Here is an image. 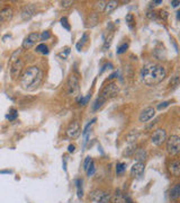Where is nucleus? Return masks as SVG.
<instances>
[{
	"mask_svg": "<svg viewBox=\"0 0 180 203\" xmlns=\"http://www.w3.org/2000/svg\"><path fill=\"white\" fill-rule=\"evenodd\" d=\"M167 76L165 69L155 62H150L143 66L140 72V77L143 84L146 86H154L160 84Z\"/></svg>",
	"mask_w": 180,
	"mask_h": 203,
	"instance_id": "1",
	"label": "nucleus"
},
{
	"mask_svg": "<svg viewBox=\"0 0 180 203\" xmlns=\"http://www.w3.org/2000/svg\"><path fill=\"white\" fill-rule=\"evenodd\" d=\"M42 80H43V71L36 66H32L28 67L23 72L19 83L23 89L33 92L40 87V85L42 84Z\"/></svg>",
	"mask_w": 180,
	"mask_h": 203,
	"instance_id": "2",
	"label": "nucleus"
},
{
	"mask_svg": "<svg viewBox=\"0 0 180 203\" xmlns=\"http://www.w3.org/2000/svg\"><path fill=\"white\" fill-rule=\"evenodd\" d=\"M67 92L68 95L71 97H79L80 94V85H79V79L76 75H70L67 80Z\"/></svg>",
	"mask_w": 180,
	"mask_h": 203,
	"instance_id": "3",
	"label": "nucleus"
},
{
	"mask_svg": "<svg viewBox=\"0 0 180 203\" xmlns=\"http://www.w3.org/2000/svg\"><path fill=\"white\" fill-rule=\"evenodd\" d=\"M120 93V87L114 81H111L106 86H104V88L101 89V93L99 96H101L103 98H105L106 101L109 99V98H114L117 96V94Z\"/></svg>",
	"mask_w": 180,
	"mask_h": 203,
	"instance_id": "4",
	"label": "nucleus"
},
{
	"mask_svg": "<svg viewBox=\"0 0 180 203\" xmlns=\"http://www.w3.org/2000/svg\"><path fill=\"white\" fill-rule=\"evenodd\" d=\"M167 151L171 156L178 155L180 151V138L178 135H170L167 140Z\"/></svg>",
	"mask_w": 180,
	"mask_h": 203,
	"instance_id": "5",
	"label": "nucleus"
},
{
	"mask_svg": "<svg viewBox=\"0 0 180 203\" xmlns=\"http://www.w3.org/2000/svg\"><path fill=\"white\" fill-rule=\"evenodd\" d=\"M90 199H91V201L96 203H108L111 200V194L103 190L97 188L90 192Z\"/></svg>",
	"mask_w": 180,
	"mask_h": 203,
	"instance_id": "6",
	"label": "nucleus"
},
{
	"mask_svg": "<svg viewBox=\"0 0 180 203\" xmlns=\"http://www.w3.org/2000/svg\"><path fill=\"white\" fill-rule=\"evenodd\" d=\"M24 66H25V62L20 59H17L15 62H13L11 68H10V76H11L13 80H17L18 78L22 76Z\"/></svg>",
	"mask_w": 180,
	"mask_h": 203,
	"instance_id": "7",
	"label": "nucleus"
},
{
	"mask_svg": "<svg viewBox=\"0 0 180 203\" xmlns=\"http://www.w3.org/2000/svg\"><path fill=\"white\" fill-rule=\"evenodd\" d=\"M165 140H167V132L164 129H158L151 135V142L156 147L163 144Z\"/></svg>",
	"mask_w": 180,
	"mask_h": 203,
	"instance_id": "8",
	"label": "nucleus"
},
{
	"mask_svg": "<svg viewBox=\"0 0 180 203\" xmlns=\"http://www.w3.org/2000/svg\"><path fill=\"white\" fill-rule=\"evenodd\" d=\"M36 14V7L33 4H29V5H26L24 8L22 9V13H20V16L23 20H29L31 18H33L34 15Z\"/></svg>",
	"mask_w": 180,
	"mask_h": 203,
	"instance_id": "9",
	"label": "nucleus"
},
{
	"mask_svg": "<svg viewBox=\"0 0 180 203\" xmlns=\"http://www.w3.org/2000/svg\"><path fill=\"white\" fill-rule=\"evenodd\" d=\"M40 40V34L34 32V33L28 34L25 37V40L23 41V49H31L33 45L36 44V42Z\"/></svg>",
	"mask_w": 180,
	"mask_h": 203,
	"instance_id": "10",
	"label": "nucleus"
},
{
	"mask_svg": "<svg viewBox=\"0 0 180 203\" xmlns=\"http://www.w3.org/2000/svg\"><path fill=\"white\" fill-rule=\"evenodd\" d=\"M80 132H81L80 124H79L78 121H74L69 125L68 130H67V135L70 139H76L80 135Z\"/></svg>",
	"mask_w": 180,
	"mask_h": 203,
	"instance_id": "11",
	"label": "nucleus"
},
{
	"mask_svg": "<svg viewBox=\"0 0 180 203\" xmlns=\"http://www.w3.org/2000/svg\"><path fill=\"white\" fill-rule=\"evenodd\" d=\"M154 115H155V110L153 107H146V108H144V110L140 113L138 120H140V122H142V123H146V122H149L151 118H154Z\"/></svg>",
	"mask_w": 180,
	"mask_h": 203,
	"instance_id": "12",
	"label": "nucleus"
},
{
	"mask_svg": "<svg viewBox=\"0 0 180 203\" xmlns=\"http://www.w3.org/2000/svg\"><path fill=\"white\" fill-rule=\"evenodd\" d=\"M14 16V10L11 7H3L0 9V22L5 23V22H9Z\"/></svg>",
	"mask_w": 180,
	"mask_h": 203,
	"instance_id": "13",
	"label": "nucleus"
},
{
	"mask_svg": "<svg viewBox=\"0 0 180 203\" xmlns=\"http://www.w3.org/2000/svg\"><path fill=\"white\" fill-rule=\"evenodd\" d=\"M144 173V162H135L131 168V175L133 177H140Z\"/></svg>",
	"mask_w": 180,
	"mask_h": 203,
	"instance_id": "14",
	"label": "nucleus"
},
{
	"mask_svg": "<svg viewBox=\"0 0 180 203\" xmlns=\"http://www.w3.org/2000/svg\"><path fill=\"white\" fill-rule=\"evenodd\" d=\"M169 172L171 173L172 176L179 177L180 175V161L179 160H172L169 165Z\"/></svg>",
	"mask_w": 180,
	"mask_h": 203,
	"instance_id": "15",
	"label": "nucleus"
},
{
	"mask_svg": "<svg viewBox=\"0 0 180 203\" xmlns=\"http://www.w3.org/2000/svg\"><path fill=\"white\" fill-rule=\"evenodd\" d=\"M117 6H118V1H115V0L108 1V2H106V6H105V9H104V13L108 15V14L113 13L115 9L117 8Z\"/></svg>",
	"mask_w": 180,
	"mask_h": 203,
	"instance_id": "16",
	"label": "nucleus"
},
{
	"mask_svg": "<svg viewBox=\"0 0 180 203\" xmlns=\"http://www.w3.org/2000/svg\"><path fill=\"white\" fill-rule=\"evenodd\" d=\"M180 196V184H174L170 190V199L176 201Z\"/></svg>",
	"mask_w": 180,
	"mask_h": 203,
	"instance_id": "17",
	"label": "nucleus"
},
{
	"mask_svg": "<svg viewBox=\"0 0 180 203\" xmlns=\"http://www.w3.org/2000/svg\"><path fill=\"white\" fill-rule=\"evenodd\" d=\"M105 103H106V99H105V98H103L101 96H98V97L96 98V101L94 102V104H92V110L98 111L99 108H101V107H103Z\"/></svg>",
	"mask_w": 180,
	"mask_h": 203,
	"instance_id": "18",
	"label": "nucleus"
},
{
	"mask_svg": "<svg viewBox=\"0 0 180 203\" xmlns=\"http://www.w3.org/2000/svg\"><path fill=\"white\" fill-rule=\"evenodd\" d=\"M134 157L137 160V162H142L146 159V151L144 149H138L137 151L134 152Z\"/></svg>",
	"mask_w": 180,
	"mask_h": 203,
	"instance_id": "19",
	"label": "nucleus"
},
{
	"mask_svg": "<svg viewBox=\"0 0 180 203\" xmlns=\"http://www.w3.org/2000/svg\"><path fill=\"white\" fill-rule=\"evenodd\" d=\"M98 20H99L98 13H94L92 15H90V17H89V24H87V27H92V26L97 25Z\"/></svg>",
	"mask_w": 180,
	"mask_h": 203,
	"instance_id": "20",
	"label": "nucleus"
},
{
	"mask_svg": "<svg viewBox=\"0 0 180 203\" xmlns=\"http://www.w3.org/2000/svg\"><path fill=\"white\" fill-rule=\"evenodd\" d=\"M112 203H125V199H124V195H122L120 193V191H116L115 195L113 196Z\"/></svg>",
	"mask_w": 180,
	"mask_h": 203,
	"instance_id": "21",
	"label": "nucleus"
},
{
	"mask_svg": "<svg viewBox=\"0 0 180 203\" xmlns=\"http://www.w3.org/2000/svg\"><path fill=\"white\" fill-rule=\"evenodd\" d=\"M76 186H77L78 197L81 199L82 195H83V191H82V182H81V179H76Z\"/></svg>",
	"mask_w": 180,
	"mask_h": 203,
	"instance_id": "22",
	"label": "nucleus"
},
{
	"mask_svg": "<svg viewBox=\"0 0 180 203\" xmlns=\"http://www.w3.org/2000/svg\"><path fill=\"white\" fill-rule=\"evenodd\" d=\"M18 116V112L17 110H15V108H11L10 112H9V114L6 115V118L9 120V121H14V120H16Z\"/></svg>",
	"mask_w": 180,
	"mask_h": 203,
	"instance_id": "23",
	"label": "nucleus"
},
{
	"mask_svg": "<svg viewBox=\"0 0 180 203\" xmlns=\"http://www.w3.org/2000/svg\"><path fill=\"white\" fill-rule=\"evenodd\" d=\"M126 169V164L125 162H117L116 165V174H123Z\"/></svg>",
	"mask_w": 180,
	"mask_h": 203,
	"instance_id": "24",
	"label": "nucleus"
},
{
	"mask_svg": "<svg viewBox=\"0 0 180 203\" xmlns=\"http://www.w3.org/2000/svg\"><path fill=\"white\" fill-rule=\"evenodd\" d=\"M36 51L37 52H41V53H43V54H49V48L45 45V44H38L37 46H36Z\"/></svg>",
	"mask_w": 180,
	"mask_h": 203,
	"instance_id": "25",
	"label": "nucleus"
},
{
	"mask_svg": "<svg viewBox=\"0 0 180 203\" xmlns=\"http://www.w3.org/2000/svg\"><path fill=\"white\" fill-rule=\"evenodd\" d=\"M125 20H126V23H127L129 27L132 29V28L134 27V17H133V15H132V14L126 15V17H125Z\"/></svg>",
	"mask_w": 180,
	"mask_h": 203,
	"instance_id": "26",
	"label": "nucleus"
},
{
	"mask_svg": "<svg viewBox=\"0 0 180 203\" xmlns=\"http://www.w3.org/2000/svg\"><path fill=\"white\" fill-rule=\"evenodd\" d=\"M89 98H90V94H88L86 97H78L77 101L79 103V105H82V106H85L88 104V102H89Z\"/></svg>",
	"mask_w": 180,
	"mask_h": 203,
	"instance_id": "27",
	"label": "nucleus"
},
{
	"mask_svg": "<svg viewBox=\"0 0 180 203\" xmlns=\"http://www.w3.org/2000/svg\"><path fill=\"white\" fill-rule=\"evenodd\" d=\"M87 38H88V35H87L86 33H83V35H82V38L80 40V42L77 43V50L78 51H80L81 49H82V46H83V44L87 42Z\"/></svg>",
	"mask_w": 180,
	"mask_h": 203,
	"instance_id": "28",
	"label": "nucleus"
},
{
	"mask_svg": "<svg viewBox=\"0 0 180 203\" xmlns=\"http://www.w3.org/2000/svg\"><path fill=\"white\" fill-rule=\"evenodd\" d=\"M105 6H106V1H99V2H97L96 4V13H98V11H104V9H105Z\"/></svg>",
	"mask_w": 180,
	"mask_h": 203,
	"instance_id": "29",
	"label": "nucleus"
},
{
	"mask_svg": "<svg viewBox=\"0 0 180 203\" xmlns=\"http://www.w3.org/2000/svg\"><path fill=\"white\" fill-rule=\"evenodd\" d=\"M129 49V44L127 43H124V44H122L120 46H118V49H117V54H122V53H124V52H126V50Z\"/></svg>",
	"mask_w": 180,
	"mask_h": 203,
	"instance_id": "30",
	"label": "nucleus"
},
{
	"mask_svg": "<svg viewBox=\"0 0 180 203\" xmlns=\"http://www.w3.org/2000/svg\"><path fill=\"white\" fill-rule=\"evenodd\" d=\"M95 172H96V167H95V164L94 161L90 164V166H89V168L87 169V174H88V176L90 177V176H92L95 174Z\"/></svg>",
	"mask_w": 180,
	"mask_h": 203,
	"instance_id": "31",
	"label": "nucleus"
},
{
	"mask_svg": "<svg viewBox=\"0 0 180 203\" xmlns=\"http://www.w3.org/2000/svg\"><path fill=\"white\" fill-rule=\"evenodd\" d=\"M61 24H62V26H63L67 31H70V25H69V22H68V18H67V17H62V18H61Z\"/></svg>",
	"mask_w": 180,
	"mask_h": 203,
	"instance_id": "32",
	"label": "nucleus"
},
{
	"mask_svg": "<svg viewBox=\"0 0 180 203\" xmlns=\"http://www.w3.org/2000/svg\"><path fill=\"white\" fill-rule=\"evenodd\" d=\"M50 37H51V34H50L49 31H44L43 33L40 35V38H41L42 41H46V40H49Z\"/></svg>",
	"mask_w": 180,
	"mask_h": 203,
	"instance_id": "33",
	"label": "nucleus"
},
{
	"mask_svg": "<svg viewBox=\"0 0 180 203\" xmlns=\"http://www.w3.org/2000/svg\"><path fill=\"white\" fill-rule=\"evenodd\" d=\"M91 162H92V159L90 157H87L86 159H85V162H83V169L87 170V169L89 168V166H90Z\"/></svg>",
	"mask_w": 180,
	"mask_h": 203,
	"instance_id": "34",
	"label": "nucleus"
},
{
	"mask_svg": "<svg viewBox=\"0 0 180 203\" xmlns=\"http://www.w3.org/2000/svg\"><path fill=\"white\" fill-rule=\"evenodd\" d=\"M170 101H167V102H162V103H160L159 105H158V110H163V108H165V107H168L169 105H170Z\"/></svg>",
	"mask_w": 180,
	"mask_h": 203,
	"instance_id": "35",
	"label": "nucleus"
},
{
	"mask_svg": "<svg viewBox=\"0 0 180 203\" xmlns=\"http://www.w3.org/2000/svg\"><path fill=\"white\" fill-rule=\"evenodd\" d=\"M112 38H113V35H111V36H109V38H107V40L105 41V44H104V46H103V50H104V51H106L107 49H108V48H109Z\"/></svg>",
	"mask_w": 180,
	"mask_h": 203,
	"instance_id": "36",
	"label": "nucleus"
},
{
	"mask_svg": "<svg viewBox=\"0 0 180 203\" xmlns=\"http://www.w3.org/2000/svg\"><path fill=\"white\" fill-rule=\"evenodd\" d=\"M159 17L162 19V22H164L167 18H168V13L165 10H160L159 11Z\"/></svg>",
	"mask_w": 180,
	"mask_h": 203,
	"instance_id": "37",
	"label": "nucleus"
},
{
	"mask_svg": "<svg viewBox=\"0 0 180 203\" xmlns=\"http://www.w3.org/2000/svg\"><path fill=\"white\" fill-rule=\"evenodd\" d=\"M170 84H171V86H178L179 85V78H178V76H173L172 77V79L170 80Z\"/></svg>",
	"mask_w": 180,
	"mask_h": 203,
	"instance_id": "38",
	"label": "nucleus"
},
{
	"mask_svg": "<svg viewBox=\"0 0 180 203\" xmlns=\"http://www.w3.org/2000/svg\"><path fill=\"white\" fill-rule=\"evenodd\" d=\"M61 4H62V7H63V8L67 9V8H69L71 5H73V1H71V0H70V1H62Z\"/></svg>",
	"mask_w": 180,
	"mask_h": 203,
	"instance_id": "39",
	"label": "nucleus"
},
{
	"mask_svg": "<svg viewBox=\"0 0 180 203\" xmlns=\"http://www.w3.org/2000/svg\"><path fill=\"white\" fill-rule=\"evenodd\" d=\"M19 54H20V50L15 51V52L13 53V55H11V63L15 62V61L17 60V55H19Z\"/></svg>",
	"mask_w": 180,
	"mask_h": 203,
	"instance_id": "40",
	"label": "nucleus"
},
{
	"mask_svg": "<svg viewBox=\"0 0 180 203\" xmlns=\"http://www.w3.org/2000/svg\"><path fill=\"white\" fill-rule=\"evenodd\" d=\"M107 67L109 68V69H112V68H113V64H112V63H105V64L103 66V68H101V70H100V72H99V74H103L104 71H105V70L107 69Z\"/></svg>",
	"mask_w": 180,
	"mask_h": 203,
	"instance_id": "41",
	"label": "nucleus"
},
{
	"mask_svg": "<svg viewBox=\"0 0 180 203\" xmlns=\"http://www.w3.org/2000/svg\"><path fill=\"white\" fill-rule=\"evenodd\" d=\"M69 53H70V49H65V52H64V53H63V52H62V53H61L60 55L61 57H62V58H63V59H65V58H67V55H68Z\"/></svg>",
	"mask_w": 180,
	"mask_h": 203,
	"instance_id": "42",
	"label": "nucleus"
},
{
	"mask_svg": "<svg viewBox=\"0 0 180 203\" xmlns=\"http://www.w3.org/2000/svg\"><path fill=\"white\" fill-rule=\"evenodd\" d=\"M74 150H76V147H74V144H69L68 151L69 152H74Z\"/></svg>",
	"mask_w": 180,
	"mask_h": 203,
	"instance_id": "43",
	"label": "nucleus"
},
{
	"mask_svg": "<svg viewBox=\"0 0 180 203\" xmlns=\"http://www.w3.org/2000/svg\"><path fill=\"white\" fill-rule=\"evenodd\" d=\"M117 75H118V72H117V71H115V72H113L112 75L108 77V79H109V80H112V79H114V78L117 76Z\"/></svg>",
	"mask_w": 180,
	"mask_h": 203,
	"instance_id": "44",
	"label": "nucleus"
},
{
	"mask_svg": "<svg viewBox=\"0 0 180 203\" xmlns=\"http://www.w3.org/2000/svg\"><path fill=\"white\" fill-rule=\"evenodd\" d=\"M171 5H172V7H178L180 5V1H171Z\"/></svg>",
	"mask_w": 180,
	"mask_h": 203,
	"instance_id": "45",
	"label": "nucleus"
},
{
	"mask_svg": "<svg viewBox=\"0 0 180 203\" xmlns=\"http://www.w3.org/2000/svg\"><path fill=\"white\" fill-rule=\"evenodd\" d=\"M124 199H125V203H134L132 200H131L129 196H124Z\"/></svg>",
	"mask_w": 180,
	"mask_h": 203,
	"instance_id": "46",
	"label": "nucleus"
},
{
	"mask_svg": "<svg viewBox=\"0 0 180 203\" xmlns=\"http://www.w3.org/2000/svg\"><path fill=\"white\" fill-rule=\"evenodd\" d=\"M153 4H155V5H159V4H162V0H156V1H153Z\"/></svg>",
	"mask_w": 180,
	"mask_h": 203,
	"instance_id": "47",
	"label": "nucleus"
},
{
	"mask_svg": "<svg viewBox=\"0 0 180 203\" xmlns=\"http://www.w3.org/2000/svg\"><path fill=\"white\" fill-rule=\"evenodd\" d=\"M0 173H2V174H9V173H11L10 170H1Z\"/></svg>",
	"mask_w": 180,
	"mask_h": 203,
	"instance_id": "48",
	"label": "nucleus"
},
{
	"mask_svg": "<svg viewBox=\"0 0 180 203\" xmlns=\"http://www.w3.org/2000/svg\"><path fill=\"white\" fill-rule=\"evenodd\" d=\"M0 5H1V4H0Z\"/></svg>",
	"mask_w": 180,
	"mask_h": 203,
	"instance_id": "49",
	"label": "nucleus"
}]
</instances>
